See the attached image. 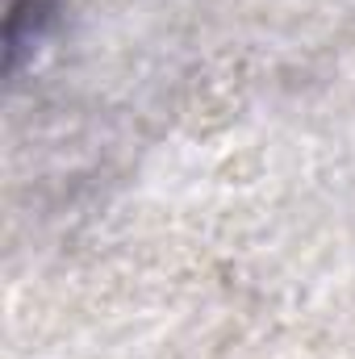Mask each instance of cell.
<instances>
[{
    "instance_id": "1",
    "label": "cell",
    "mask_w": 355,
    "mask_h": 359,
    "mask_svg": "<svg viewBox=\"0 0 355 359\" xmlns=\"http://www.w3.org/2000/svg\"><path fill=\"white\" fill-rule=\"evenodd\" d=\"M55 4L59 0H4V67H8V76L21 72L25 55L42 38L46 21L55 17Z\"/></svg>"
}]
</instances>
